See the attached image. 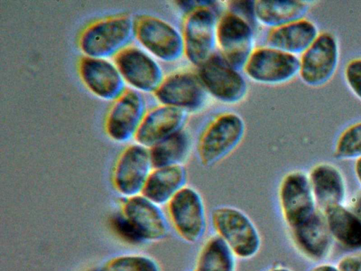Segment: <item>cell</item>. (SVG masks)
<instances>
[{
    "instance_id": "25",
    "label": "cell",
    "mask_w": 361,
    "mask_h": 271,
    "mask_svg": "<svg viewBox=\"0 0 361 271\" xmlns=\"http://www.w3.org/2000/svg\"><path fill=\"white\" fill-rule=\"evenodd\" d=\"M192 147L190 134L184 128L149 149L153 168L184 165Z\"/></svg>"
},
{
    "instance_id": "36",
    "label": "cell",
    "mask_w": 361,
    "mask_h": 271,
    "mask_svg": "<svg viewBox=\"0 0 361 271\" xmlns=\"http://www.w3.org/2000/svg\"><path fill=\"white\" fill-rule=\"evenodd\" d=\"M90 271H105L104 268V267H102V268H94V269H92Z\"/></svg>"
},
{
    "instance_id": "24",
    "label": "cell",
    "mask_w": 361,
    "mask_h": 271,
    "mask_svg": "<svg viewBox=\"0 0 361 271\" xmlns=\"http://www.w3.org/2000/svg\"><path fill=\"white\" fill-rule=\"evenodd\" d=\"M333 239L348 249L361 248V219L350 209L337 205L323 212Z\"/></svg>"
},
{
    "instance_id": "23",
    "label": "cell",
    "mask_w": 361,
    "mask_h": 271,
    "mask_svg": "<svg viewBox=\"0 0 361 271\" xmlns=\"http://www.w3.org/2000/svg\"><path fill=\"white\" fill-rule=\"evenodd\" d=\"M311 4L306 1H255L256 20L271 29L305 18Z\"/></svg>"
},
{
    "instance_id": "13",
    "label": "cell",
    "mask_w": 361,
    "mask_h": 271,
    "mask_svg": "<svg viewBox=\"0 0 361 271\" xmlns=\"http://www.w3.org/2000/svg\"><path fill=\"white\" fill-rule=\"evenodd\" d=\"M152 169L149 149L137 143L131 145L123 152L116 165L115 187L127 198L140 195Z\"/></svg>"
},
{
    "instance_id": "4",
    "label": "cell",
    "mask_w": 361,
    "mask_h": 271,
    "mask_svg": "<svg viewBox=\"0 0 361 271\" xmlns=\"http://www.w3.org/2000/svg\"><path fill=\"white\" fill-rule=\"evenodd\" d=\"M136 23L129 16L109 18L87 28L80 38V47L86 56L106 59L116 56L135 37Z\"/></svg>"
},
{
    "instance_id": "17",
    "label": "cell",
    "mask_w": 361,
    "mask_h": 271,
    "mask_svg": "<svg viewBox=\"0 0 361 271\" xmlns=\"http://www.w3.org/2000/svg\"><path fill=\"white\" fill-rule=\"evenodd\" d=\"M80 75L87 88L105 100H116L126 92V80L116 64L106 59L83 57Z\"/></svg>"
},
{
    "instance_id": "3",
    "label": "cell",
    "mask_w": 361,
    "mask_h": 271,
    "mask_svg": "<svg viewBox=\"0 0 361 271\" xmlns=\"http://www.w3.org/2000/svg\"><path fill=\"white\" fill-rule=\"evenodd\" d=\"M171 229L183 241L193 244L205 235L208 217L203 197L199 191L186 185L166 205Z\"/></svg>"
},
{
    "instance_id": "31",
    "label": "cell",
    "mask_w": 361,
    "mask_h": 271,
    "mask_svg": "<svg viewBox=\"0 0 361 271\" xmlns=\"http://www.w3.org/2000/svg\"><path fill=\"white\" fill-rule=\"evenodd\" d=\"M337 267L340 271H361V251L343 257Z\"/></svg>"
},
{
    "instance_id": "2",
    "label": "cell",
    "mask_w": 361,
    "mask_h": 271,
    "mask_svg": "<svg viewBox=\"0 0 361 271\" xmlns=\"http://www.w3.org/2000/svg\"><path fill=\"white\" fill-rule=\"evenodd\" d=\"M245 133L243 119L234 112L223 113L202 131L197 143L200 163L210 167L231 155L240 144Z\"/></svg>"
},
{
    "instance_id": "34",
    "label": "cell",
    "mask_w": 361,
    "mask_h": 271,
    "mask_svg": "<svg viewBox=\"0 0 361 271\" xmlns=\"http://www.w3.org/2000/svg\"><path fill=\"white\" fill-rule=\"evenodd\" d=\"M355 172L357 179L361 184V157L355 159Z\"/></svg>"
},
{
    "instance_id": "5",
    "label": "cell",
    "mask_w": 361,
    "mask_h": 271,
    "mask_svg": "<svg viewBox=\"0 0 361 271\" xmlns=\"http://www.w3.org/2000/svg\"><path fill=\"white\" fill-rule=\"evenodd\" d=\"M213 2L204 1L188 12L183 24L185 55L194 65L200 66L213 54L217 46L219 18Z\"/></svg>"
},
{
    "instance_id": "18",
    "label": "cell",
    "mask_w": 361,
    "mask_h": 271,
    "mask_svg": "<svg viewBox=\"0 0 361 271\" xmlns=\"http://www.w3.org/2000/svg\"><path fill=\"white\" fill-rule=\"evenodd\" d=\"M188 112L161 104L147 112L137 132V143L152 147L159 142L185 128Z\"/></svg>"
},
{
    "instance_id": "6",
    "label": "cell",
    "mask_w": 361,
    "mask_h": 271,
    "mask_svg": "<svg viewBox=\"0 0 361 271\" xmlns=\"http://www.w3.org/2000/svg\"><path fill=\"white\" fill-rule=\"evenodd\" d=\"M278 202L288 229L310 218L317 207L308 174L300 170L286 174L279 185Z\"/></svg>"
},
{
    "instance_id": "14",
    "label": "cell",
    "mask_w": 361,
    "mask_h": 271,
    "mask_svg": "<svg viewBox=\"0 0 361 271\" xmlns=\"http://www.w3.org/2000/svg\"><path fill=\"white\" fill-rule=\"evenodd\" d=\"M115 64L126 82L139 92H155L164 79L160 65L137 47L121 52L115 56Z\"/></svg>"
},
{
    "instance_id": "21",
    "label": "cell",
    "mask_w": 361,
    "mask_h": 271,
    "mask_svg": "<svg viewBox=\"0 0 361 271\" xmlns=\"http://www.w3.org/2000/svg\"><path fill=\"white\" fill-rule=\"evenodd\" d=\"M320 33L317 25L305 18L271 29L267 46L300 56L314 42Z\"/></svg>"
},
{
    "instance_id": "26",
    "label": "cell",
    "mask_w": 361,
    "mask_h": 271,
    "mask_svg": "<svg viewBox=\"0 0 361 271\" xmlns=\"http://www.w3.org/2000/svg\"><path fill=\"white\" fill-rule=\"evenodd\" d=\"M238 260L227 244L214 234L202 244L193 271H237Z\"/></svg>"
},
{
    "instance_id": "9",
    "label": "cell",
    "mask_w": 361,
    "mask_h": 271,
    "mask_svg": "<svg viewBox=\"0 0 361 271\" xmlns=\"http://www.w3.org/2000/svg\"><path fill=\"white\" fill-rule=\"evenodd\" d=\"M252 80L265 85H282L299 75V56L269 46L255 49L244 67Z\"/></svg>"
},
{
    "instance_id": "15",
    "label": "cell",
    "mask_w": 361,
    "mask_h": 271,
    "mask_svg": "<svg viewBox=\"0 0 361 271\" xmlns=\"http://www.w3.org/2000/svg\"><path fill=\"white\" fill-rule=\"evenodd\" d=\"M146 102L140 92L128 90L118 98L110 109L106 122L109 136L126 143L135 137L146 114Z\"/></svg>"
},
{
    "instance_id": "7",
    "label": "cell",
    "mask_w": 361,
    "mask_h": 271,
    "mask_svg": "<svg viewBox=\"0 0 361 271\" xmlns=\"http://www.w3.org/2000/svg\"><path fill=\"white\" fill-rule=\"evenodd\" d=\"M299 76L307 86L319 88L334 76L340 60L337 37L330 32L319 34L310 47L299 56Z\"/></svg>"
},
{
    "instance_id": "22",
    "label": "cell",
    "mask_w": 361,
    "mask_h": 271,
    "mask_svg": "<svg viewBox=\"0 0 361 271\" xmlns=\"http://www.w3.org/2000/svg\"><path fill=\"white\" fill-rule=\"evenodd\" d=\"M188 171L184 165L153 168L142 194L162 206L188 183Z\"/></svg>"
},
{
    "instance_id": "29",
    "label": "cell",
    "mask_w": 361,
    "mask_h": 271,
    "mask_svg": "<svg viewBox=\"0 0 361 271\" xmlns=\"http://www.w3.org/2000/svg\"><path fill=\"white\" fill-rule=\"evenodd\" d=\"M112 225L115 231L126 241L133 244L145 243L136 227L123 213L113 217Z\"/></svg>"
},
{
    "instance_id": "1",
    "label": "cell",
    "mask_w": 361,
    "mask_h": 271,
    "mask_svg": "<svg viewBox=\"0 0 361 271\" xmlns=\"http://www.w3.org/2000/svg\"><path fill=\"white\" fill-rule=\"evenodd\" d=\"M214 234L221 238L239 260L255 257L262 247V236L252 219L242 210L231 205L214 207L210 215Z\"/></svg>"
},
{
    "instance_id": "35",
    "label": "cell",
    "mask_w": 361,
    "mask_h": 271,
    "mask_svg": "<svg viewBox=\"0 0 361 271\" xmlns=\"http://www.w3.org/2000/svg\"><path fill=\"white\" fill-rule=\"evenodd\" d=\"M266 271H293L291 269L281 265L274 266Z\"/></svg>"
},
{
    "instance_id": "33",
    "label": "cell",
    "mask_w": 361,
    "mask_h": 271,
    "mask_svg": "<svg viewBox=\"0 0 361 271\" xmlns=\"http://www.w3.org/2000/svg\"><path fill=\"white\" fill-rule=\"evenodd\" d=\"M311 271H340L337 265L330 263H322L313 267Z\"/></svg>"
},
{
    "instance_id": "12",
    "label": "cell",
    "mask_w": 361,
    "mask_h": 271,
    "mask_svg": "<svg viewBox=\"0 0 361 271\" xmlns=\"http://www.w3.org/2000/svg\"><path fill=\"white\" fill-rule=\"evenodd\" d=\"M208 94L198 74L191 71L169 75L154 92L161 104L180 108L188 113L203 108Z\"/></svg>"
},
{
    "instance_id": "10",
    "label": "cell",
    "mask_w": 361,
    "mask_h": 271,
    "mask_svg": "<svg viewBox=\"0 0 361 271\" xmlns=\"http://www.w3.org/2000/svg\"><path fill=\"white\" fill-rule=\"evenodd\" d=\"M199 67L197 74L202 83L216 100L236 104L245 97L247 85L245 78L221 54H213Z\"/></svg>"
},
{
    "instance_id": "16",
    "label": "cell",
    "mask_w": 361,
    "mask_h": 271,
    "mask_svg": "<svg viewBox=\"0 0 361 271\" xmlns=\"http://www.w3.org/2000/svg\"><path fill=\"white\" fill-rule=\"evenodd\" d=\"M123 213L132 222L145 243L162 241L170 232L166 212L142 194L127 198Z\"/></svg>"
},
{
    "instance_id": "8",
    "label": "cell",
    "mask_w": 361,
    "mask_h": 271,
    "mask_svg": "<svg viewBox=\"0 0 361 271\" xmlns=\"http://www.w3.org/2000/svg\"><path fill=\"white\" fill-rule=\"evenodd\" d=\"M252 25L230 11L225 13L217 25V46L221 55L235 69H244L255 50Z\"/></svg>"
},
{
    "instance_id": "11",
    "label": "cell",
    "mask_w": 361,
    "mask_h": 271,
    "mask_svg": "<svg viewBox=\"0 0 361 271\" xmlns=\"http://www.w3.org/2000/svg\"><path fill=\"white\" fill-rule=\"evenodd\" d=\"M135 37L149 53L163 61L174 62L185 54L182 33L159 18L141 17L136 23Z\"/></svg>"
},
{
    "instance_id": "19",
    "label": "cell",
    "mask_w": 361,
    "mask_h": 271,
    "mask_svg": "<svg viewBox=\"0 0 361 271\" xmlns=\"http://www.w3.org/2000/svg\"><path fill=\"white\" fill-rule=\"evenodd\" d=\"M289 232L293 246L306 258L319 261L329 254L333 238L319 210L302 224L289 229Z\"/></svg>"
},
{
    "instance_id": "32",
    "label": "cell",
    "mask_w": 361,
    "mask_h": 271,
    "mask_svg": "<svg viewBox=\"0 0 361 271\" xmlns=\"http://www.w3.org/2000/svg\"><path fill=\"white\" fill-rule=\"evenodd\" d=\"M350 210L361 219V192L353 198Z\"/></svg>"
},
{
    "instance_id": "28",
    "label": "cell",
    "mask_w": 361,
    "mask_h": 271,
    "mask_svg": "<svg viewBox=\"0 0 361 271\" xmlns=\"http://www.w3.org/2000/svg\"><path fill=\"white\" fill-rule=\"evenodd\" d=\"M105 271H161L159 263L152 257L141 255H125L111 260Z\"/></svg>"
},
{
    "instance_id": "27",
    "label": "cell",
    "mask_w": 361,
    "mask_h": 271,
    "mask_svg": "<svg viewBox=\"0 0 361 271\" xmlns=\"http://www.w3.org/2000/svg\"><path fill=\"white\" fill-rule=\"evenodd\" d=\"M334 156L338 159L361 157V121L345 128L337 138Z\"/></svg>"
},
{
    "instance_id": "30",
    "label": "cell",
    "mask_w": 361,
    "mask_h": 271,
    "mask_svg": "<svg viewBox=\"0 0 361 271\" xmlns=\"http://www.w3.org/2000/svg\"><path fill=\"white\" fill-rule=\"evenodd\" d=\"M343 76L350 90L361 101V57L348 61L343 70Z\"/></svg>"
},
{
    "instance_id": "20",
    "label": "cell",
    "mask_w": 361,
    "mask_h": 271,
    "mask_svg": "<svg viewBox=\"0 0 361 271\" xmlns=\"http://www.w3.org/2000/svg\"><path fill=\"white\" fill-rule=\"evenodd\" d=\"M308 176L318 210L323 212L331 206L342 205L346 186L343 175L337 167L327 162L317 164Z\"/></svg>"
}]
</instances>
